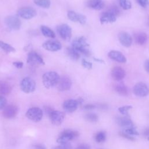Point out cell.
<instances>
[{"instance_id":"obj_1","label":"cell","mask_w":149,"mask_h":149,"mask_svg":"<svg viewBox=\"0 0 149 149\" xmlns=\"http://www.w3.org/2000/svg\"><path fill=\"white\" fill-rule=\"evenodd\" d=\"M88 47L89 44L87 42L86 39L83 36L75 38L72 42V47L79 54L81 53L87 56H89L91 55Z\"/></svg>"},{"instance_id":"obj_2","label":"cell","mask_w":149,"mask_h":149,"mask_svg":"<svg viewBox=\"0 0 149 149\" xmlns=\"http://www.w3.org/2000/svg\"><path fill=\"white\" fill-rule=\"evenodd\" d=\"M60 77L59 74L54 71H49L42 75V83L47 88H50L57 86Z\"/></svg>"},{"instance_id":"obj_3","label":"cell","mask_w":149,"mask_h":149,"mask_svg":"<svg viewBox=\"0 0 149 149\" xmlns=\"http://www.w3.org/2000/svg\"><path fill=\"white\" fill-rule=\"evenodd\" d=\"M79 133L77 131L71 130H65L62 132L59 137L57 139V143L60 144L69 143L68 142L72 139L78 137Z\"/></svg>"},{"instance_id":"obj_4","label":"cell","mask_w":149,"mask_h":149,"mask_svg":"<svg viewBox=\"0 0 149 149\" xmlns=\"http://www.w3.org/2000/svg\"><path fill=\"white\" fill-rule=\"evenodd\" d=\"M20 88L25 93H30L36 89V81L31 78L27 77L24 78L20 82Z\"/></svg>"},{"instance_id":"obj_5","label":"cell","mask_w":149,"mask_h":149,"mask_svg":"<svg viewBox=\"0 0 149 149\" xmlns=\"http://www.w3.org/2000/svg\"><path fill=\"white\" fill-rule=\"evenodd\" d=\"M42 111L37 107H33L29 109L26 112V117L34 122H39L42 118Z\"/></svg>"},{"instance_id":"obj_6","label":"cell","mask_w":149,"mask_h":149,"mask_svg":"<svg viewBox=\"0 0 149 149\" xmlns=\"http://www.w3.org/2000/svg\"><path fill=\"white\" fill-rule=\"evenodd\" d=\"M133 91L136 96L144 97L148 95L149 88L144 83L139 82L134 86Z\"/></svg>"},{"instance_id":"obj_7","label":"cell","mask_w":149,"mask_h":149,"mask_svg":"<svg viewBox=\"0 0 149 149\" xmlns=\"http://www.w3.org/2000/svg\"><path fill=\"white\" fill-rule=\"evenodd\" d=\"M57 31L60 37L64 40L69 41L72 37V29L66 24H62L57 26Z\"/></svg>"},{"instance_id":"obj_8","label":"cell","mask_w":149,"mask_h":149,"mask_svg":"<svg viewBox=\"0 0 149 149\" xmlns=\"http://www.w3.org/2000/svg\"><path fill=\"white\" fill-rule=\"evenodd\" d=\"M17 15L24 19H30L37 15L36 10L31 7H23L17 10Z\"/></svg>"},{"instance_id":"obj_9","label":"cell","mask_w":149,"mask_h":149,"mask_svg":"<svg viewBox=\"0 0 149 149\" xmlns=\"http://www.w3.org/2000/svg\"><path fill=\"white\" fill-rule=\"evenodd\" d=\"M5 23L7 27L12 30H17L20 28L21 22L15 16H8L5 18Z\"/></svg>"},{"instance_id":"obj_10","label":"cell","mask_w":149,"mask_h":149,"mask_svg":"<svg viewBox=\"0 0 149 149\" xmlns=\"http://www.w3.org/2000/svg\"><path fill=\"white\" fill-rule=\"evenodd\" d=\"M49 117L53 125L59 126L63 122L65 117V114L63 112L54 110L49 114Z\"/></svg>"},{"instance_id":"obj_11","label":"cell","mask_w":149,"mask_h":149,"mask_svg":"<svg viewBox=\"0 0 149 149\" xmlns=\"http://www.w3.org/2000/svg\"><path fill=\"white\" fill-rule=\"evenodd\" d=\"M27 62L32 65H38L45 64L41 56L35 51H31L29 53L27 56Z\"/></svg>"},{"instance_id":"obj_12","label":"cell","mask_w":149,"mask_h":149,"mask_svg":"<svg viewBox=\"0 0 149 149\" xmlns=\"http://www.w3.org/2000/svg\"><path fill=\"white\" fill-rule=\"evenodd\" d=\"M42 46L45 49L52 52L60 50L62 48L61 42L57 40H49L46 41L42 44Z\"/></svg>"},{"instance_id":"obj_13","label":"cell","mask_w":149,"mask_h":149,"mask_svg":"<svg viewBox=\"0 0 149 149\" xmlns=\"http://www.w3.org/2000/svg\"><path fill=\"white\" fill-rule=\"evenodd\" d=\"M72 86V81L67 76H63L60 77L59 82L57 84L58 90L60 91H65L69 90Z\"/></svg>"},{"instance_id":"obj_14","label":"cell","mask_w":149,"mask_h":149,"mask_svg":"<svg viewBox=\"0 0 149 149\" xmlns=\"http://www.w3.org/2000/svg\"><path fill=\"white\" fill-rule=\"evenodd\" d=\"M67 16L68 19L72 22H79L81 24H84L86 22V17L84 15L77 13L73 10L68 11Z\"/></svg>"},{"instance_id":"obj_15","label":"cell","mask_w":149,"mask_h":149,"mask_svg":"<svg viewBox=\"0 0 149 149\" xmlns=\"http://www.w3.org/2000/svg\"><path fill=\"white\" fill-rule=\"evenodd\" d=\"M126 76L125 70L120 66H115L111 70V76L115 81H120Z\"/></svg>"},{"instance_id":"obj_16","label":"cell","mask_w":149,"mask_h":149,"mask_svg":"<svg viewBox=\"0 0 149 149\" xmlns=\"http://www.w3.org/2000/svg\"><path fill=\"white\" fill-rule=\"evenodd\" d=\"M118 40L120 43L125 47H130L133 41L130 35L125 31H121L119 33Z\"/></svg>"},{"instance_id":"obj_17","label":"cell","mask_w":149,"mask_h":149,"mask_svg":"<svg viewBox=\"0 0 149 149\" xmlns=\"http://www.w3.org/2000/svg\"><path fill=\"white\" fill-rule=\"evenodd\" d=\"M17 107L15 105H8L3 108L2 115L5 118L10 119L14 118L17 113Z\"/></svg>"},{"instance_id":"obj_18","label":"cell","mask_w":149,"mask_h":149,"mask_svg":"<svg viewBox=\"0 0 149 149\" xmlns=\"http://www.w3.org/2000/svg\"><path fill=\"white\" fill-rule=\"evenodd\" d=\"M79 105L77 100H68L63 104V109L68 112H73L76 111Z\"/></svg>"},{"instance_id":"obj_19","label":"cell","mask_w":149,"mask_h":149,"mask_svg":"<svg viewBox=\"0 0 149 149\" xmlns=\"http://www.w3.org/2000/svg\"><path fill=\"white\" fill-rule=\"evenodd\" d=\"M108 57L111 59L119 63H126L127 61L126 57L120 52L118 51L112 50L108 53Z\"/></svg>"},{"instance_id":"obj_20","label":"cell","mask_w":149,"mask_h":149,"mask_svg":"<svg viewBox=\"0 0 149 149\" xmlns=\"http://www.w3.org/2000/svg\"><path fill=\"white\" fill-rule=\"evenodd\" d=\"M100 20L101 24L108 23H113L116 21V17L108 10H105L102 13Z\"/></svg>"},{"instance_id":"obj_21","label":"cell","mask_w":149,"mask_h":149,"mask_svg":"<svg viewBox=\"0 0 149 149\" xmlns=\"http://www.w3.org/2000/svg\"><path fill=\"white\" fill-rule=\"evenodd\" d=\"M117 123L120 126L126 127V129L134 127V124L131 119L127 116L119 117L117 118Z\"/></svg>"},{"instance_id":"obj_22","label":"cell","mask_w":149,"mask_h":149,"mask_svg":"<svg viewBox=\"0 0 149 149\" xmlns=\"http://www.w3.org/2000/svg\"><path fill=\"white\" fill-rule=\"evenodd\" d=\"M134 38L135 42L140 45H143L145 44L148 40L147 34L144 32H137L134 34Z\"/></svg>"},{"instance_id":"obj_23","label":"cell","mask_w":149,"mask_h":149,"mask_svg":"<svg viewBox=\"0 0 149 149\" xmlns=\"http://www.w3.org/2000/svg\"><path fill=\"white\" fill-rule=\"evenodd\" d=\"M87 6L97 10H100L104 6V2L102 0H88L87 2Z\"/></svg>"},{"instance_id":"obj_24","label":"cell","mask_w":149,"mask_h":149,"mask_svg":"<svg viewBox=\"0 0 149 149\" xmlns=\"http://www.w3.org/2000/svg\"><path fill=\"white\" fill-rule=\"evenodd\" d=\"M12 90L10 85L4 81H0V95H8Z\"/></svg>"},{"instance_id":"obj_25","label":"cell","mask_w":149,"mask_h":149,"mask_svg":"<svg viewBox=\"0 0 149 149\" xmlns=\"http://www.w3.org/2000/svg\"><path fill=\"white\" fill-rule=\"evenodd\" d=\"M115 90L121 95H127L128 94V89L123 83H117L114 86Z\"/></svg>"},{"instance_id":"obj_26","label":"cell","mask_w":149,"mask_h":149,"mask_svg":"<svg viewBox=\"0 0 149 149\" xmlns=\"http://www.w3.org/2000/svg\"><path fill=\"white\" fill-rule=\"evenodd\" d=\"M40 29H41V31L42 34L44 36L48 37V38H54L55 37V33L49 27L45 26H41Z\"/></svg>"},{"instance_id":"obj_27","label":"cell","mask_w":149,"mask_h":149,"mask_svg":"<svg viewBox=\"0 0 149 149\" xmlns=\"http://www.w3.org/2000/svg\"><path fill=\"white\" fill-rule=\"evenodd\" d=\"M66 54L73 60H78L80 58V54L73 48L69 47L66 48Z\"/></svg>"},{"instance_id":"obj_28","label":"cell","mask_w":149,"mask_h":149,"mask_svg":"<svg viewBox=\"0 0 149 149\" xmlns=\"http://www.w3.org/2000/svg\"><path fill=\"white\" fill-rule=\"evenodd\" d=\"M0 48L2 49L6 53L13 52L15 51V48L12 47L10 45L5 43L2 41H0Z\"/></svg>"},{"instance_id":"obj_29","label":"cell","mask_w":149,"mask_h":149,"mask_svg":"<svg viewBox=\"0 0 149 149\" xmlns=\"http://www.w3.org/2000/svg\"><path fill=\"white\" fill-rule=\"evenodd\" d=\"M34 2L37 6L44 8H48L50 6V0H34Z\"/></svg>"},{"instance_id":"obj_30","label":"cell","mask_w":149,"mask_h":149,"mask_svg":"<svg viewBox=\"0 0 149 149\" xmlns=\"http://www.w3.org/2000/svg\"><path fill=\"white\" fill-rule=\"evenodd\" d=\"M121 8L123 10H129L132 7V3L130 0H118Z\"/></svg>"},{"instance_id":"obj_31","label":"cell","mask_w":149,"mask_h":149,"mask_svg":"<svg viewBox=\"0 0 149 149\" xmlns=\"http://www.w3.org/2000/svg\"><path fill=\"white\" fill-rule=\"evenodd\" d=\"M108 10V12H109L110 13H112L113 15H114L116 17L119 16L120 13V10L118 8L117 6L115 5H111L108 9L107 10Z\"/></svg>"},{"instance_id":"obj_32","label":"cell","mask_w":149,"mask_h":149,"mask_svg":"<svg viewBox=\"0 0 149 149\" xmlns=\"http://www.w3.org/2000/svg\"><path fill=\"white\" fill-rule=\"evenodd\" d=\"M106 139V134L104 132H99L95 135V140L98 143H101Z\"/></svg>"},{"instance_id":"obj_33","label":"cell","mask_w":149,"mask_h":149,"mask_svg":"<svg viewBox=\"0 0 149 149\" xmlns=\"http://www.w3.org/2000/svg\"><path fill=\"white\" fill-rule=\"evenodd\" d=\"M85 118L87 120L91 122H95L98 120V116L95 113H89L86 115Z\"/></svg>"},{"instance_id":"obj_34","label":"cell","mask_w":149,"mask_h":149,"mask_svg":"<svg viewBox=\"0 0 149 149\" xmlns=\"http://www.w3.org/2000/svg\"><path fill=\"white\" fill-rule=\"evenodd\" d=\"M132 108V107L131 105H125L120 107L118 108V111L123 115H126L128 113V111Z\"/></svg>"},{"instance_id":"obj_35","label":"cell","mask_w":149,"mask_h":149,"mask_svg":"<svg viewBox=\"0 0 149 149\" xmlns=\"http://www.w3.org/2000/svg\"><path fill=\"white\" fill-rule=\"evenodd\" d=\"M125 133L129 135H139L138 132L134 128H128L125 130Z\"/></svg>"},{"instance_id":"obj_36","label":"cell","mask_w":149,"mask_h":149,"mask_svg":"<svg viewBox=\"0 0 149 149\" xmlns=\"http://www.w3.org/2000/svg\"><path fill=\"white\" fill-rule=\"evenodd\" d=\"M81 65H82V66L84 68H86L87 69H91L92 68V66H93V65H92V63L91 62L86 61L84 59H82V61H81Z\"/></svg>"},{"instance_id":"obj_37","label":"cell","mask_w":149,"mask_h":149,"mask_svg":"<svg viewBox=\"0 0 149 149\" xmlns=\"http://www.w3.org/2000/svg\"><path fill=\"white\" fill-rule=\"evenodd\" d=\"M6 103H7L6 99L4 97L0 95V109H3L6 107Z\"/></svg>"},{"instance_id":"obj_38","label":"cell","mask_w":149,"mask_h":149,"mask_svg":"<svg viewBox=\"0 0 149 149\" xmlns=\"http://www.w3.org/2000/svg\"><path fill=\"white\" fill-rule=\"evenodd\" d=\"M53 149H72V146L69 143H67L56 146Z\"/></svg>"},{"instance_id":"obj_39","label":"cell","mask_w":149,"mask_h":149,"mask_svg":"<svg viewBox=\"0 0 149 149\" xmlns=\"http://www.w3.org/2000/svg\"><path fill=\"white\" fill-rule=\"evenodd\" d=\"M137 3L143 8H146L148 4V0H136Z\"/></svg>"},{"instance_id":"obj_40","label":"cell","mask_w":149,"mask_h":149,"mask_svg":"<svg viewBox=\"0 0 149 149\" xmlns=\"http://www.w3.org/2000/svg\"><path fill=\"white\" fill-rule=\"evenodd\" d=\"M119 134L122 136V137H124V138H126V139H128V140H134V139L133 137H132L130 135H129V134H126V133H125V132H120V133H119Z\"/></svg>"},{"instance_id":"obj_41","label":"cell","mask_w":149,"mask_h":149,"mask_svg":"<svg viewBox=\"0 0 149 149\" xmlns=\"http://www.w3.org/2000/svg\"><path fill=\"white\" fill-rule=\"evenodd\" d=\"M76 149H91V147L88 144H81L78 146Z\"/></svg>"},{"instance_id":"obj_42","label":"cell","mask_w":149,"mask_h":149,"mask_svg":"<svg viewBox=\"0 0 149 149\" xmlns=\"http://www.w3.org/2000/svg\"><path fill=\"white\" fill-rule=\"evenodd\" d=\"M13 65L17 69H21L23 66V63L22 62L17 61V62H13Z\"/></svg>"},{"instance_id":"obj_43","label":"cell","mask_w":149,"mask_h":149,"mask_svg":"<svg viewBox=\"0 0 149 149\" xmlns=\"http://www.w3.org/2000/svg\"><path fill=\"white\" fill-rule=\"evenodd\" d=\"M45 109V113L49 116V114L54 111V109L52 108H51L50 107H44Z\"/></svg>"},{"instance_id":"obj_44","label":"cell","mask_w":149,"mask_h":149,"mask_svg":"<svg viewBox=\"0 0 149 149\" xmlns=\"http://www.w3.org/2000/svg\"><path fill=\"white\" fill-rule=\"evenodd\" d=\"M144 67L146 70V71L148 73H149V59H147L144 64Z\"/></svg>"},{"instance_id":"obj_45","label":"cell","mask_w":149,"mask_h":149,"mask_svg":"<svg viewBox=\"0 0 149 149\" xmlns=\"http://www.w3.org/2000/svg\"><path fill=\"white\" fill-rule=\"evenodd\" d=\"M95 108V105H94L93 104H87L86 105H84V108L85 109H87V110H90V109H94Z\"/></svg>"},{"instance_id":"obj_46","label":"cell","mask_w":149,"mask_h":149,"mask_svg":"<svg viewBox=\"0 0 149 149\" xmlns=\"http://www.w3.org/2000/svg\"><path fill=\"white\" fill-rule=\"evenodd\" d=\"M36 149H45V147L41 144H37L34 146Z\"/></svg>"},{"instance_id":"obj_47","label":"cell","mask_w":149,"mask_h":149,"mask_svg":"<svg viewBox=\"0 0 149 149\" xmlns=\"http://www.w3.org/2000/svg\"><path fill=\"white\" fill-rule=\"evenodd\" d=\"M143 134L145 136H149V127L147 128L146 129L144 130V131L143 132Z\"/></svg>"},{"instance_id":"obj_48","label":"cell","mask_w":149,"mask_h":149,"mask_svg":"<svg viewBox=\"0 0 149 149\" xmlns=\"http://www.w3.org/2000/svg\"><path fill=\"white\" fill-rule=\"evenodd\" d=\"M94 59L95 61H97V62H100V63H104V61L102 59H97V58H94Z\"/></svg>"},{"instance_id":"obj_49","label":"cell","mask_w":149,"mask_h":149,"mask_svg":"<svg viewBox=\"0 0 149 149\" xmlns=\"http://www.w3.org/2000/svg\"><path fill=\"white\" fill-rule=\"evenodd\" d=\"M147 24H148V25L149 26V19H148V21H147Z\"/></svg>"},{"instance_id":"obj_50","label":"cell","mask_w":149,"mask_h":149,"mask_svg":"<svg viewBox=\"0 0 149 149\" xmlns=\"http://www.w3.org/2000/svg\"><path fill=\"white\" fill-rule=\"evenodd\" d=\"M148 140H149V137H148Z\"/></svg>"}]
</instances>
